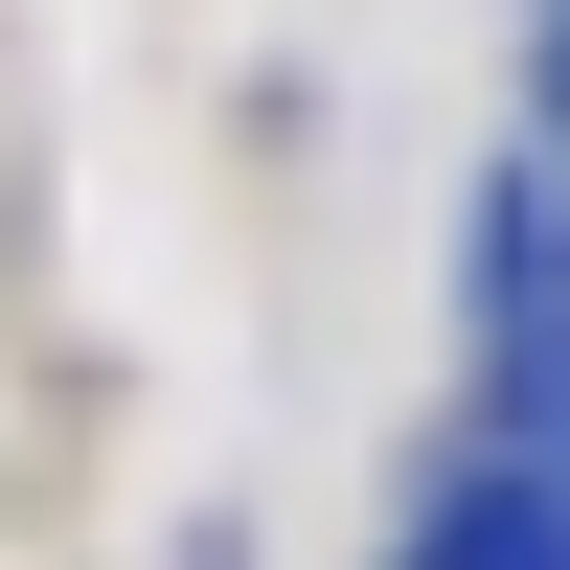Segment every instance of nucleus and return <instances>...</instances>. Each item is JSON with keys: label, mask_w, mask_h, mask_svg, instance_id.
I'll return each mask as SVG.
<instances>
[{"label": "nucleus", "mask_w": 570, "mask_h": 570, "mask_svg": "<svg viewBox=\"0 0 570 570\" xmlns=\"http://www.w3.org/2000/svg\"><path fill=\"white\" fill-rule=\"evenodd\" d=\"M434 570H570V502H548V480H502L480 525H434Z\"/></svg>", "instance_id": "obj_1"}, {"label": "nucleus", "mask_w": 570, "mask_h": 570, "mask_svg": "<svg viewBox=\"0 0 570 570\" xmlns=\"http://www.w3.org/2000/svg\"><path fill=\"white\" fill-rule=\"evenodd\" d=\"M548 91H570V23H548Z\"/></svg>", "instance_id": "obj_2"}]
</instances>
